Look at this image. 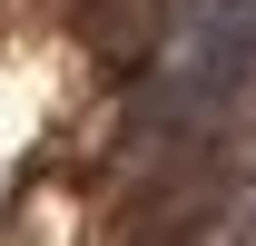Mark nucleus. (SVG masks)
<instances>
[{"instance_id":"1","label":"nucleus","mask_w":256,"mask_h":246,"mask_svg":"<svg viewBox=\"0 0 256 246\" xmlns=\"http://www.w3.org/2000/svg\"><path fill=\"white\" fill-rule=\"evenodd\" d=\"M256 79V0H178L158 50V108L168 118H207Z\"/></svg>"}]
</instances>
